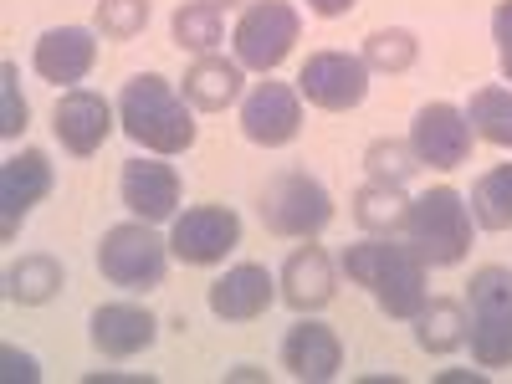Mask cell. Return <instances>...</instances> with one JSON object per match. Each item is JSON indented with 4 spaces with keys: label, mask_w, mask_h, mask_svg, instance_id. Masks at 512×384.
Masks as SVG:
<instances>
[{
    "label": "cell",
    "mask_w": 512,
    "mask_h": 384,
    "mask_svg": "<svg viewBox=\"0 0 512 384\" xmlns=\"http://www.w3.org/2000/svg\"><path fill=\"white\" fill-rule=\"evenodd\" d=\"M52 128H57V139H62L67 154L88 159L113 134V108H108V98H98L88 88H72V93H62V103L52 113Z\"/></svg>",
    "instance_id": "cell-13"
},
{
    "label": "cell",
    "mask_w": 512,
    "mask_h": 384,
    "mask_svg": "<svg viewBox=\"0 0 512 384\" xmlns=\"http://www.w3.org/2000/svg\"><path fill=\"white\" fill-rule=\"evenodd\" d=\"M282 369L292 379H308V384H323L344 369V344L328 323H297L287 338H282Z\"/></svg>",
    "instance_id": "cell-16"
},
{
    "label": "cell",
    "mask_w": 512,
    "mask_h": 384,
    "mask_svg": "<svg viewBox=\"0 0 512 384\" xmlns=\"http://www.w3.org/2000/svg\"><path fill=\"white\" fill-rule=\"evenodd\" d=\"M492 36H497V62H502V77L512 82V0L492 11Z\"/></svg>",
    "instance_id": "cell-31"
},
{
    "label": "cell",
    "mask_w": 512,
    "mask_h": 384,
    "mask_svg": "<svg viewBox=\"0 0 512 384\" xmlns=\"http://www.w3.org/2000/svg\"><path fill=\"white\" fill-rule=\"evenodd\" d=\"M272 297H277L272 272L241 262V267H231L226 277L210 282V297H205V303H210V313H216L221 323H251V318H262V313L272 308Z\"/></svg>",
    "instance_id": "cell-15"
},
{
    "label": "cell",
    "mask_w": 512,
    "mask_h": 384,
    "mask_svg": "<svg viewBox=\"0 0 512 384\" xmlns=\"http://www.w3.org/2000/svg\"><path fill=\"white\" fill-rule=\"evenodd\" d=\"M344 272L369 287V297L390 313V318H420V308L431 303L425 292V262L410 246L395 241H354L344 251Z\"/></svg>",
    "instance_id": "cell-2"
},
{
    "label": "cell",
    "mask_w": 512,
    "mask_h": 384,
    "mask_svg": "<svg viewBox=\"0 0 512 384\" xmlns=\"http://www.w3.org/2000/svg\"><path fill=\"white\" fill-rule=\"evenodd\" d=\"M297 93H303L313 108L349 113L369 93V62L349 57V52H313L303 62V72H297Z\"/></svg>",
    "instance_id": "cell-9"
},
{
    "label": "cell",
    "mask_w": 512,
    "mask_h": 384,
    "mask_svg": "<svg viewBox=\"0 0 512 384\" xmlns=\"http://www.w3.org/2000/svg\"><path fill=\"white\" fill-rule=\"evenodd\" d=\"M472 359L482 369H507L512 364V272L507 267H482L472 272Z\"/></svg>",
    "instance_id": "cell-4"
},
{
    "label": "cell",
    "mask_w": 512,
    "mask_h": 384,
    "mask_svg": "<svg viewBox=\"0 0 512 384\" xmlns=\"http://www.w3.org/2000/svg\"><path fill=\"white\" fill-rule=\"evenodd\" d=\"M149 26V0H98V31L113 41H134Z\"/></svg>",
    "instance_id": "cell-29"
},
{
    "label": "cell",
    "mask_w": 512,
    "mask_h": 384,
    "mask_svg": "<svg viewBox=\"0 0 512 384\" xmlns=\"http://www.w3.org/2000/svg\"><path fill=\"white\" fill-rule=\"evenodd\" d=\"M303 93H292L287 82H256L241 103V134L262 149H277V144H292L297 128H303Z\"/></svg>",
    "instance_id": "cell-11"
},
{
    "label": "cell",
    "mask_w": 512,
    "mask_h": 384,
    "mask_svg": "<svg viewBox=\"0 0 512 384\" xmlns=\"http://www.w3.org/2000/svg\"><path fill=\"white\" fill-rule=\"evenodd\" d=\"M472 118H466L461 108L451 103H425L410 123V149L420 164H431V169H456L472 159Z\"/></svg>",
    "instance_id": "cell-10"
},
{
    "label": "cell",
    "mask_w": 512,
    "mask_h": 384,
    "mask_svg": "<svg viewBox=\"0 0 512 384\" xmlns=\"http://www.w3.org/2000/svg\"><path fill=\"white\" fill-rule=\"evenodd\" d=\"M36 72L47 77V82H82L93 72L98 62V41L93 31H82V26H57L36 41Z\"/></svg>",
    "instance_id": "cell-19"
},
{
    "label": "cell",
    "mask_w": 512,
    "mask_h": 384,
    "mask_svg": "<svg viewBox=\"0 0 512 384\" xmlns=\"http://www.w3.org/2000/svg\"><path fill=\"white\" fill-rule=\"evenodd\" d=\"M472 216L487 231H512V164H497L472 185Z\"/></svg>",
    "instance_id": "cell-24"
},
{
    "label": "cell",
    "mask_w": 512,
    "mask_h": 384,
    "mask_svg": "<svg viewBox=\"0 0 512 384\" xmlns=\"http://www.w3.org/2000/svg\"><path fill=\"white\" fill-rule=\"evenodd\" d=\"M262 221L267 231L277 236H297V241H313L328 221H333V200L328 190L303 175V169H287V175H277L262 195Z\"/></svg>",
    "instance_id": "cell-6"
},
{
    "label": "cell",
    "mask_w": 512,
    "mask_h": 384,
    "mask_svg": "<svg viewBox=\"0 0 512 384\" xmlns=\"http://www.w3.org/2000/svg\"><path fill=\"white\" fill-rule=\"evenodd\" d=\"M169 31H175V47H180V52H200V57H210V52L221 47V36H226V26H221V6H210V0H190V6L175 11Z\"/></svg>",
    "instance_id": "cell-23"
},
{
    "label": "cell",
    "mask_w": 512,
    "mask_h": 384,
    "mask_svg": "<svg viewBox=\"0 0 512 384\" xmlns=\"http://www.w3.org/2000/svg\"><path fill=\"white\" fill-rule=\"evenodd\" d=\"M277 287H282V303L297 308V313L328 308V297H333V262L323 256V246H297L287 256Z\"/></svg>",
    "instance_id": "cell-18"
},
{
    "label": "cell",
    "mask_w": 512,
    "mask_h": 384,
    "mask_svg": "<svg viewBox=\"0 0 512 384\" xmlns=\"http://www.w3.org/2000/svg\"><path fill=\"white\" fill-rule=\"evenodd\" d=\"M159 338V323L149 308H134V303H103L93 313V344L108 354V359H134L144 354Z\"/></svg>",
    "instance_id": "cell-17"
},
{
    "label": "cell",
    "mask_w": 512,
    "mask_h": 384,
    "mask_svg": "<svg viewBox=\"0 0 512 384\" xmlns=\"http://www.w3.org/2000/svg\"><path fill=\"white\" fill-rule=\"evenodd\" d=\"M16 62H0V134L21 139L26 128V98H21V82H16Z\"/></svg>",
    "instance_id": "cell-30"
},
{
    "label": "cell",
    "mask_w": 512,
    "mask_h": 384,
    "mask_svg": "<svg viewBox=\"0 0 512 384\" xmlns=\"http://www.w3.org/2000/svg\"><path fill=\"white\" fill-rule=\"evenodd\" d=\"M62 262L57 256H21V262L6 272V297L21 308H41V303H52V297L62 292Z\"/></svg>",
    "instance_id": "cell-21"
},
{
    "label": "cell",
    "mask_w": 512,
    "mask_h": 384,
    "mask_svg": "<svg viewBox=\"0 0 512 384\" xmlns=\"http://www.w3.org/2000/svg\"><path fill=\"white\" fill-rule=\"evenodd\" d=\"M118 123L123 134L144 144L149 154H185L195 144V118L190 98H180L159 72H144L134 82H123L118 93Z\"/></svg>",
    "instance_id": "cell-1"
},
{
    "label": "cell",
    "mask_w": 512,
    "mask_h": 384,
    "mask_svg": "<svg viewBox=\"0 0 512 384\" xmlns=\"http://www.w3.org/2000/svg\"><path fill=\"white\" fill-rule=\"evenodd\" d=\"M0 374H6V379H26V384H31V379H41L36 359H31V354H21V349H11V344L0 349Z\"/></svg>",
    "instance_id": "cell-32"
},
{
    "label": "cell",
    "mask_w": 512,
    "mask_h": 384,
    "mask_svg": "<svg viewBox=\"0 0 512 384\" xmlns=\"http://www.w3.org/2000/svg\"><path fill=\"white\" fill-rule=\"evenodd\" d=\"M164 267H169V241H159L149 231V221H128V226H113L103 231L98 241V272L123 287V292H149L164 282Z\"/></svg>",
    "instance_id": "cell-5"
},
{
    "label": "cell",
    "mask_w": 512,
    "mask_h": 384,
    "mask_svg": "<svg viewBox=\"0 0 512 384\" xmlns=\"http://www.w3.org/2000/svg\"><path fill=\"white\" fill-rule=\"evenodd\" d=\"M415 344L425 354H451L466 344V313L461 303H446V297H436V303H425L420 318H415Z\"/></svg>",
    "instance_id": "cell-22"
},
{
    "label": "cell",
    "mask_w": 512,
    "mask_h": 384,
    "mask_svg": "<svg viewBox=\"0 0 512 384\" xmlns=\"http://www.w3.org/2000/svg\"><path fill=\"white\" fill-rule=\"evenodd\" d=\"M297 31H303V21H297V11L287 6V0H256V6H246V16L236 21L231 31V47H236V62L251 67V72H272L287 62Z\"/></svg>",
    "instance_id": "cell-7"
},
{
    "label": "cell",
    "mask_w": 512,
    "mask_h": 384,
    "mask_svg": "<svg viewBox=\"0 0 512 384\" xmlns=\"http://www.w3.org/2000/svg\"><path fill=\"white\" fill-rule=\"evenodd\" d=\"M185 98L190 108L200 113H221L241 98V62H226V57H200L190 72H185Z\"/></svg>",
    "instance_id": "cell-20"
},
{
    "label": "cell",
    "mask_w": 512,
    "mask_h": 384,
    "mask_svg": "<svg viewBox=\"0 0 512 384\" xmlns=\"http://www.w3.org/2000/svg\"><path fill=\"white\" fill-rule=\"evenodd\" d=\"M405 210H410V200L400 195V185H384V180H369L354 195V221L364 231H395V226H405Z\"/></svg>",
    "instance_id": "cell-25"
},
{
    "label": "cell",
    "mask_w": 512,
    "mask_h": 384,
    "mask_svg": "<svg viewBox=\"0 0 512 384\" xmlns=\"http://www.w3.org/2000/svg\"><path fill=\"white\" fill-rule=\"evenodd\" d=\"M405 236H410V251L425 267H456L461 256L472 251V216H466V200L451 185L425 190L405 210Z\"/></svg>",
    "instance_id": "cell-3"
},
{
    "label": "cell",
    "mask_w": 512,
    "mask_h": 384,
    "mask_svg": "<svg viewBox=\"0 0 512 384\" xmlns=\"http://www.w3.org/2000/svg\"><path fill=\"white\" fill-rule=\"evenodd\" d=\"M210 6H236V0H210Z\"/></svg>",
    "instance_id": "cell-35"
},
{
    "label": "cell",
    "mask_w": 512,
    "mask_h": 384,
    "mask_svg": "<svg viewBox=\"0 0 512 384\" xmlns=\"http://www.w3.org/2000/svg\"><path fill=\"white\" fill-rule=\"evenodd\" d=\"M241 246V216L226 205H190L185 216H175L169 231V251L185 267H216Z\"/></svg>",
    "instance_id": "cell-8"
},
{
    "label": "cell",
    "mask_w": 512,
    "mask_h": 384,
    "mask_svg": "<svg viewBox=\"0 0 512 384\" xmlns=\"http://www.w3.org/2000/svg\"><path fill=\"white\" fill-rule=\"evenodd\" d=\"M52 195V164L41 149H21L16 159L0 164V236H16V226L26 221V210L36 200Z\"/></svg>",
    "instance_id": "cell-12"
},
{
    "label": "cell",
    "mask_w": 512,
    "mask_h": 384,
    "mask_svg": "<svg viewBox=\"0 0 512 384\" xmlns=\"http://www.w3.org/2000/svg\"><path fill=\"white\" fill-rule=\"evenodd\" d=\"M436 384H487V374H441Z\"/></svg>",
    "instance_id": "cell-34"
},
{
    "label": "cell",
    "mask_w": 512,
    "mask_h": 384,
    "mask_svg": "<svg viewBox=\"0 0 512 384\" xmlns=\"http://www.w3.org/2000/svg\"><path fill=\"white\" fill-rule=\"evenodd\" d=\"M466 118H472V128H477L487 144L512 149V93H507V88H482V93H472V108H466Z\"/></svg>",
    "instance_id": "cell-26"
},
{
    "label": "cell",
    "mask_w": 512,
    "mask_h": 384,
    "mask_svg": "<svg viewBox=\"0 0 512 384\" xmlns=\"http://www.w3.org/2000/svg\"><path fill=\"white\" fill-rule=\"evenodd\" d=\"M415 36L410 31H400V26H390V31H374L369 41H364V62H369V72H405V67H415Z\"/></svg>",
    "instance_id": "cell-27"
},
{
    "label": "cell",
    "mask_w": 512,
    "mask_h": 384,
    "mask_svg": "<svg viewBox=\"0 0 512 384\" xmlns=\"http://www.w3.org/2000/svg\"><path fill=\"white\" fill-rule=\"evenodd\" d=\"M123 205L134 210L139 221H169L175 216V205H180V175H175V164H159V159H128L123 164Z\"/></svg>",
    "instance_id": "cell-14"
},
{
    "label": "cell",
    "mask_w": 512,
    "mask_h": 384,
    "mask_svg": "<svg viewBox=\"0 0 512 384\" xmlns=\"http://www.w3.org/2000/svg\"><path fill=\"white\" fill-rule=\"evenodd\" d=\"M364 164H369V175L374 180H384V185H405L410 175H415V149L410 144H400V139H374L369 149H364Z\"/></svg>",
    "instance_id": "cell-28"
},
{
    "label": "cell",
    "mask_w": 512,
    "mask_h": 384,
    "mask_svg": "<svg viewBox=\"0 0 512 384\" xmlns=\"http://www.w3.org/2000/svg\"><path fill=\"white\" fill-rule=\"evenodd\" d=\"M354 6H359V0H308L313 16H349Z\"/></svg>",
    "instance_id": "cell-33"
}]
</instances>
